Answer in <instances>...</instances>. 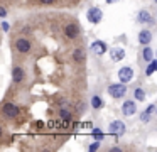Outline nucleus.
<instances>
[{
  "instance_id": "c756f323",
  "label": "nucleus",
  "mask_w": 157,
  "mask_h": 152,
  "mask_svg": "<svg viewBox=\"0 0 157 152\" xmlns=\"http://www.w3.org/2000/svg\"><path fill=\"white\" fill-rule=\"evenodd\" d=\"M154 3H155V5H157V0H154Z\"/></svg>"
},
{
  "instance_id": "6ab92c4d",
  "label": "nucleus",
  "mask_w": 157,
  "mask_h": 152,
  "mask_svg": "<svg viewBox=\"0 0 157 152\" xmlns=\"http://www.w3.org/2000/svg\"><path fill=\"white\" fill-rule=\"evenodd\" d=\"M59 117H61V120H68V122H71L73 113L68 110V108H61V110H59Z\"/></svg>"
},
{
  "instance_id": "dca6fc26",
  "label": "nucleus",
  "mask_w": 157,
  "mask_h": 152,
  "mask_svg": "<svg viewBox=\"0 0 157 152\" xmlns=\"http://www.w3.org/2000/svg\"><path fill=\"white\" fill-rule=\"evenodd\" d=\"M142 59L145 61V63H150V61L154 59V51H152V47H150V44H147L145 47H142Z\"/></svg>"
},
{
  "instance_id": "b1692460",
  "label": "nucleus",
  "mask_w": 157,
  "mask_h": 152,
  "mask_svg": "<svg viewBox=\"0 0 157 152\" xmlns=\"http://www.w3.org/2000/svg\"><path fill=\"white\" fill-rule=\"evenodd\" d=\"M2 29H4V32H9V29H10V25H9V22H5V20H2Z\"/></svg>"
},
{
  "instance_id": "5701e85b",
  "label": "nucleus",
  "mask_w": 157,
  "mask_h": 152,
  "mask_svg": "<svg viewBox=\"0 0 157 152\" xmlns=\"http://www.w3.org/2000/svg\"><path fill=\"white\" fill-rule=\"evenodd\" d=\"M98 149H100V140H95L93 144H90V145H88V150H90V152L98 150Z\"/></svg>"
},
{
  "instance_id": "412c9836",
  "label": "nucleus",
  "mask_w": 157,
  "mask_h": 152,
  "mask_svg": "<svg viewBox=\"0 0 157 152\" xmlns=\"http://www.w3.org/2000/svg\"><path fill=\"white\" fill-rule=\"evenodd\" d=\"M91 135H93V138H95V140H100V142H101L103 138H105V134H103V132L100 130L98 127L93 128V130H91Z\"/></svg>"
},
{
  "instance_id": "423d86ee",
  "label": "nucleus",
  "mask_w": 157,
  "mask_h": 152,
  "mask_svg": "<svg viewBox=\"0 0 157 152\" xmlns=\"http://www.w3.org/2000/svg\"><path fill=\"white\" fill-rule=\"evenodd\" d=\"M135 98H128V100H125L122 103V115L123 117H132V115L137 113V103H135Z\"/></svg>"
},
{
  "instance_id": "f8f14e48",
  "label": "nucleus",
  "mask_w": 157,
  "mask_h": 152,
  "mask_svg": "<svg viewBox=\"0 0 157 152\" xmlns=\"http://www.w3.org/2000/svg\"><path fill=\"white\" fill-rule=\"evenodd\" d=\"M25 78V71L22 66H14V69H12V81H14L15 84L22 83Z\"/></svg>"
},
{
  "instance_id": "20e7f679",
  "label": "nucleus",
  "mask_w": 157,
  "mask_h": 152,
  "mask_svg": "<svg viewBox=\"0 0 157 152\" xmlns=\"http://www.w3.org/2000/svg\"><path fill=\"white\" fill-rule=\"evenodd\" d=\"M127 130V125L123 123L122 120H113L112 123L108 125V134H112L115 138H120Z\"/></svg>"
},
{
  "instance_id": "ddd939ff",
  "label": "nucleus",
  "mask_w": 157,
  "mask_h": 152,
  "mask_svg": "<svg viewBox=\"0 0 157 152\" xmlns=\"http://www.w3.org/2000/svg\"><path fill=\"white\" fill-rule=\"evenodd\" d=\"M110 57H112L113 63H118L125 57V49L123 47H112L110 49Z\"/></svg>"
},
{
  "instance_id": "a878e982",
  "label": "nucleus",
  "mask_w": 157,
  "mask_h": 152,
  "mask_svg": "<svg viewBox=\"0 0 157 152\" xmlns=\"http://www.w3.org/2000/svg\"><path fill=\"white\" fill-rule=\"evenodd\" d=\"M41 3H44V5H51V3H54V0H39Z\"/></svg>"
},
{
  "instance_id": "9b49d317",
  "label": "nucleus",
  "mask_w": 157,
  "mask_h": 152,
  "mask_svg": "<svg viewBox=\"0 0 157 152\" xmlns=\"http://www.w3.org/2000/svg\"><path fill=\"white\" fill-rule=\"evenodd\" d=\"M137 39H139L140 46H147V44L152 42L154 36H152V32H150V29H142L139 32V36H137Z\"/></svg>"
},
{
  "instance_id": "0eeeda50",
  "label": "nucleus",
  "mask_w": 157,
  "mask_h": 152,
  "mask_svg": "<svg viewBox=\"0 0 157 152\" xmlns=\"http://www.w3.org/2000/svg\"><path fill=\"white\" fill-rule=\"evenodd\" d=\"M86 19H88V22L91 24H100L103 19V12L100 7H90L88 12H86Z\"/></svg>"
},
{
  "instance_id": "9d476101",
  "label": "nucleus",
  "mask_w": 157,
  "mask_h": 152,
  "mask_svg": "<svg viewBox=\"0 0 157 152\" xmlns=\"http://www.w3.org/2000/svg\"><path fill=\"white\" fill-rule=\"evenodd\" d=\"M91 51H93V54H96V56H103V54L108 53V44L103 42V41H93L91 42Z\"/></svg>"
},
{
  "instance_id": "bb28decb",
  "label": "nucleus",
  "mask_w": 157,
  "mask_h": 152,
  "mask_svg": "<svg viewBox=\"0 0 157 152\" xmlns=\"http://www.w3.org/2000/svg\"><path fill=\"white\" fill-rule=\"evenodd\" d=\"M122 150V147H118V145H117V147H112L110 149V152H120Z\"/></svg>"
},
{
  "instance_id": "cd10ccee",
  "label": "nucleus",
  "mask_w": 157,
  "mask_h": 152,
  "mask_svg": "<svg viewBox=\"0 0 157 152\" xmlns=\"http://www.w3.org/2000/svg\"><path fill=\"white\" fill-rule=\"evenodd\" d=\"M36 127H37V128H44V122H36Z\"/></svg>"
},
{
  "instance_id": "f03ea898",
  "label": "nucleus",
  "mask_w": 157,
  "mask_h": 152,
  "mask_svg": "<svg viewBox=\"0 0 157 152\" xmlns=\"http://www.w3.org/2000/svg\"><path fill=\"white\" fill-rule=\"evenodd\" d=\"M135 20H137V24H142V25H147V27L155 25V20H154L152 14H150L149 10H145V9H142V10H139V12H137Z\"/></svg>"
},
{
  "instance_id": "4468645a",
  "label": "nucleus",
  "mask_w": 157,
  "mask_h": 152,
  "mask_svg": "<svg viewBox=\"0 0 157 152\" xmlns=\"http://www.w3.org/2000/svg\"><path fill=\"white\" fill-rule=\"evenodd\" d=\"M73 61H75V63H83V61H86L85 47H76V49L73 51Z\"/></svg>"
},
{
  "instance_id": "7ed1b4c3",
  "label": "nucleus",
  "mask_w": 157,
  "mask_h": 152,
  "mask_svg": "<svg viewBox=\"0 0 157 152\" xmlns=\"http://www.w3.org/2000/svg\"><path fill=\"white\" fill-rule=\"evenodd\" d=\"M19 113H21L19 107H17V105H14L12 101H5L4 107H2V115H4V118L14 120V118H17V117H19Z\"/></svg>"
},
{
  "instance_id": "1a4fd4ad",
  "label": "nucleus",
  "mask_w": 157,
  "mask_h": 152,
  "mask_svg": "<svg viewBox=\"0 0 157 152\" xmlns=\"http://www.w3.org/2000/svg\"><path fill=\"white\" fill-rule=\"evenodd\" d=\"M118 80L122 83H130L133 80V69L130 66H122L118 69Z\"/></svg>"
},
{
  "instance_id": "4be33fe9",
  "label": "nucleus",
  "mask_w": 157,
  "mask_h": 152,
  "mask_svg": "<svg viewBox=\"0 0 157 152\" xmlns=\"http://www.w3.org/2000/svg\"><path fill=\"white\" fill-rule=\"evenodd\" d=\"M85 110H86V103H85V101L76 103V111H78V113H85Z\"/></svg>"
},
{
  "instance_id": "393cba45",
  "label": "nucleus",
  "mask_w": 157,
  "mask_h": 152,
  "mask_svg": "<svg viewBox=\"0 0 157 152\" xmlns=\"http://www.w3.org/2000/svg\"><path fill=\"white\" fill-rule=\"evenodd\" d=\"M0 17H2V19L7 17V9H5V7H0Z\"/></svg>"
},
{
  "instance_id": "f257e3e1",
  "label": "nucleus",
  "mask_w": 157,
  "mask_h": 152,
  "mask_svg": "<svg viewBox=\"0 0 157 152\" xmlns=\"http://www.w3.org/2000/svg\"><path fill=\"white\" fill-rule=\"evenodd\" d=\"M106 93H108L112 98H115V100H122V98L127 95V83L118 81V83L108 84V88H106Z\"/></svg>"
},
{
  "instance_id": "2eb2a0df",
  "label": "nucleus",
  "mask_w": 157,
  "mask_h": 152,
  "mask_svg": "<svg viewBox=\"0 0 157 152\" xmlns=\"http://www.w3.org/2000/svg\"><path fill=\"white\" fill-rule=\"evenodd\" d=\"M90 107H91L93 110H100V108H103L101 96H98V95H91V98H90Z\"/></svg>"
},
{
  "instance_id": "f3484780",
  "label": "nucleus",
  "mask_w": 157,
  "mask_h": 152,
  "mask_svg": "<svg viewBox=\"0 0 157 152\" xmlns=\"http://www.w3.org/2000/svg\"><path fill=\"white\" fill-rule=\"evenodd\" d=\"M154 71H157V59H152L150 63H147V68H145V71H144V74H145V76H150Z\"/></svg>"
},
{
  "instance_id": "6e6552de",
  "label": "nucleus",
  "mask_w": 157,
  "mask_h": 152,
  "mask_svg": "<svg viewBox=\"0 0 157 152\" xmlns=\"http://www.w3.org/2000/svg\"><path fill=\"white\" fill-rule=\"evenodd\" d=\"M63 32L68 39H76L79 36V25L76 22H68L64 27H63Z\"/></svg>"
},
{
  "instance_id": "c85d7f7f",
  "label": "nucleus",
  "mask_w": 157,
  "mask_h": 152,
  "mask_svg": "<svg viewBox=\"0 0 157 152\" xmlns=\"http://www.w3.org/2000/svg\"><path fill=\"white\" fill-rule=\"evenodd\" d=\"M106 3H115V2H118V0H105Z\"/></svg>"
},
{
  "instance_id": "7c9ffc66",
  "label": "nucleus",
  "mask_w": 157,
  "mask_h": 152,
  "mask_svg": "<svg viewBox=\"0 0 157 152\" xmlns=\"http://www.w3.org/2000/svg\"><path fill=\"white\" fill-rule=\"evenodd\" d=\"M155 115H157V108H155Z\"/></svg>"
},
{
  "instance_id": "a211bd4d",
  "label": "nucleus",
  "mask_w": 157,
  "mask_h": 152,
  "mask_svg": "<svg viewBox=\"0 0 157 152\" xmlns=\"http://www.w3.org/2000/svg\"><path fill=\"white\" fill-rule=\"evenodd\" d=\"M133 98H135L137 101H144V100H145V91H144V88H140V86L133 88Z\"/></svg>"
},
{
  "instance_id": "aec40b11",
  "label": "nucleus",
  "mask_w": 157,
  "mask_h": 152,
  "mask_svg": "<svg viewBox=\"0 0 157 152\" xmlns=\"http://www.w3.org/2000/svg\"><path fill=\"white\" fill-rule=\"evenodd\" d=\"M140 122H142V123H149L150 120H152V113H150V111H147V110H144L142 113H140Z\"/></svg>"
},
{
  "instance_id": "39448f33",
  "label": "nucleus",
  "mask_w": 157,
  "mask_h": 152,
  "mask_svg": "<svg viewBox=\"0 0 157 152\" xmlns=\"http://www.w3.org/2000/svg\"><path fill=\"white\" fill-rule=\"evenodd\" d=\"M14 47H15V51H17L19 54H29L31 49H32V44H31V41H29L27 37H19V39H15Z\"/></svg>"
}]
</instances>
